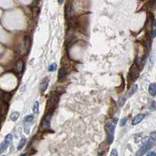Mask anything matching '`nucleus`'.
I'll list each match as a JSON object with an SVG mask.
<instances>
[{"instance_id": "nucleus-6", "label": "nucleus", "mask_w": 156, "mask_h": 156, "mask_svg": "<svg viewBox=\"0 0 156 156\" xmlns=\"http://www.w3.org/2000/svg\"><path fill=\"white\" fill-rule=\"evenodd\" d=\"M140 71L139 69L137 67V66L136 64H134L131 68L130 70V77L132 78V80H136L138 77H139Z\"/></svg>"}, {"instance_id": "nucleus-27", "label": "nucleus", "mask_w": 156, "mask_h": 156, "mask_svg": "<svg viewBox=\"0 0 156 156\" xmlns=\"http://www.w3.org/2000/svg\"><path fill=\"white\" fill-rule=\"evenodd\" d=\"M20 156H26V155H25V154H23V155H21Z\"/></svg>"}, {"instance_id": "nucleus-28", "label": "nucleus", "mask_w": 156, "mask_h": 156, "mask_svg": "<svg viewBox=\"0 0 156 156\" xmlns=\"http://www.w3.org/2000/svg\"><path fill=\"white\" fill-rule=\"evenodd\" d=\"M2 156H5V155H2Z\"/></svg>"}, {"instance_id": "nucleus-19", "label": "nucleus", "mask_w": 156, "mask_h": 156, "mask_svg": "<svg viewBox=\"0 0 156 156\" xmlns=\"http://www.w3.org/2000/svg\"><path fill=\"white\" fill-rule=\"evenodd\" d=\"M137 88H138L137 84H134V85L133 86L132 88H131V89H130V91H129V96H132V95L136 92V91L137 90Z\"/></svg>"}, {"instance_id": "nucleus-1", "label": "nucleus", "mask_w": 156, "mask_h": 156, "mask_svg": "<svg viewBox=\"0 0 156 156\" xmlns=\"http://www.w3.org/2000/svg\"><path fill=\"white\" fill-rule=\"evenodd\" d=\"M154 144H155V138L154 137H150L148 141L137 151V152L136 153V156L144 155V154H146L153 147Z\"/></svg>"}, {"instance_id": "nucleus-20", "label": "nucleus", "mask_w": 156, "mask_h": 156, "mask_svg": "<svg viewBox=\"0 0 156 156\" xmlns=\"http://www.w3.org/2000/svg\"><path fill=\"white\" fill-rule=\"evenodd\" d=\"M56 68H57V64L54 63H52L49 66V67H48V71H49V72H54V71L56 70Z\"/></svg>"}, {"instance_id": "nucleus-12", "label": "nucleus", "mask_w": 156, "mask_h": 156, "mask_svg": "<svg viewBox=\"0 0 156 156\" xmlns=\"http://www.w3.org/2000/svg\"><path fill=\"white\" fill-rule=\"evenodd\" d=\"M148 91H149V94H150L151 96H153V97L155 96V95H156V84H155L152 83L149 85Z\"/></svg>"}, {"instance_id": "nucleus-9", "label": "nucleus", "mask_w": 156, "mask_h": 156, "mask_svg": "<svg viewBox=\"0 0 156 156\" xmlns=\"http://www.w3.org/2000/svg\"><path fill=\"white\" fill-rule=\"evenodd\" d=\"M48 86V78L45 77L43 79L41 82L40 84V86H39V88L41 92H44L47 89Z\"/></svg>"}, {"instance_id": "nucleus-26", "label": "nucleus", "mask_w": 156, "mask_h": 156, "mask_svg": "<svg viewBox=\"0 0 156 156\" xmlns=\"http://www.w3.org/2000/svg\"><path fill=\"white\" fill-rule=\"evenodd\" d=\"M147 156H156V154L154 151H150V152L148 153Z\"/></svg>"}, {"instance_id": "nucleus-14", "label": "nucleus", "mask_w": 156, "mask_h": 156, "mask_svg": "<svg viewBox=\"0 0 156 156\" xmlns=\"http://www.w3.org/2000/svg\"><path fill=\"white\" fill-rule=\"evenodd\" d=\"M16 69H17V72H22L23 71V69H24V61L20 59L19 61H17V65H16Z\"/></svg>"}, {"instance_id": "nucleus-15", "label": "nucleus", "mask_w": 156, "mask_h": 156, "mask_svg": "<svg viewBox=\"0 0 156 156\" xmlns=\"http://www.w3.org/2000/svg\"><path fill=\"white\" fill-rule=\"evenodd\" d=\"M1 95H2V98L3 99L4 102H9V101L10 100V98H11V95H10V93L4 92V91H3Z\"/></svg>"}, {"instance_id": "nucleus-23", "label": "nucleus", "mask_w": 156, "mask_h": 156, "mask_svg": "<svg viewBox=\"0 0 156 156\" xmlns=\"http://www.w3.org/2000/svg\"><path fill=\"white\" fill-rule=\"evenodd\" d=\"M126 123H127V119L126 118H123L122 119L120 120V123H119V125H120V126H124L126 124Z\"/></svg>"}, {"instance_id": "nucleus-17", "label": "nucleus", "mask_w": 156, "mask_h": 156, "mask_svg": "<svg viewBox=\"0 0 156 156\" xmlns=\"http://www.w3.org/2000/svg\"><path fill=\"white\" fill-rule=\"evenodd\" d=\"M26 138H22V139L20 140L19 145L17 147V150H18V151H19V150H21V149L24 148V146L25 145V144H26Z\"/></svg>"}, {"instance_id": "nucleus-2", "label": "nucleus", "mask_w": 156, "mask_h": 156, "mask_svg": "<svg viewBox=\"0 0 156 156\" xmlns=\"http://www.w3.org/2000/svg\"><path fill=\"white\" fill-rule=\"evenodd\" d=\"M115 129H116V125H115V123L113 122L109 121L106 123V125H105V130H106L107 133L106 141L109 144H111L112 142L113 141Z\"/></svg>"}, {"instance_id": "nucleus-21", "label": "nucleus", "mask_w": 156, "mask_h": 156, "mask_svg": "<svg viewBox=\"0 0 156 156\" xmlns=\"http://www.w3.org/2000/svg\"><path fill=\"white\" fill-rule=\"evenodd\" d=\"M34 119V116H31V115H29V116H27L24 119V122H26V123H31L32 122Z\"/></svg>"}, {"instance_id": "nucleus-24", "label": "nucleus", "mask_w": 156, "mask_h": 156, "mask_svg": "<svg viewBox=\"0 0 156 156\" xmlns=\"http://www.w3.org/2000/svg\"><path fill=\"white\" fill-rule=\"evenodd\" d=\"M110 156H118V153H117L116 149L113 148L112 150L111 154H110Z\"/></svg>"}, {"instance_id": "nucleus-18", "label": "nucleus", "mask_w": 156, "mask_h": 156, "mask_svg": "<svg viewBox=\"0 0 156 156\" xmlns=\"http://www.w3.org/2000/svg\"><path fill=\"white\" fill-rule=\"evenodd\" d=\"M38 111H39V102L38 101H36L34 104L33 112L34 113H38Z\"/></svg>"}, {"instance_id": "nucleus-22", "label": "nucleus", "mask_w": 156, "mask_h": 156, "mask_svg": "<svg viewBox=\"0 0 156 156\" xmlns=\"http://www.w3.org/2000/svg\"><path fill=\"white\" fill-rule=\"evenodd\" d=\"M126 102V98L125 97H121L119 99V105L120 107H122L123 105L125 104Z\"/></svg>"}, {"instance_id": "nucleus-3", "label": "nucleus", "mask_w": 156, "mask_h": 156, "mask_svg": "<svg viewBox=\"0 0 156 156\" xmlns=\"http://www.w3.org/2000/svg\"><path fill=\"white\" fill-rule=\"evenodd\" d=\"M58 102H59V97H58V95L56 94H55V93H52L47 102L48 109H52L56 108L57 104H58Z\"/></svg>"}, {"instance_id": "nucleus-16", "label": "nucleus", "mask_w": 156, "mask_h": 156, "mask_svg": "<svg viewBox=\"0 0 156 156\" xmlns=\"http://www.w3.org/2000/svg\"><path fill=\"white\" fill-rule=\"evenodd\" d=\"M19 116H20V113L18 112H13L10 115V119L12 121H13V122H15V121H17V119H18Z\"/></svg>"}, {"instance_id": "nucleus-5", "label": "nucleus", "mask_w": 156, "mask_h": 156, "mask_svg": "<svg viewBox=\"0 0 156 156\" xmlns=\"http://www.w3.org/2000/svg\"><path fill=\"white\" fill-rule=\"evenodd\" d=\"M12 140H13V136L10 134H7L6 136L5 140L0 144V153H2L3 151H4L7 148L10 143L12 141Z\"/></svg>"}, {"instance_id": "nucleus-25", "label": "nucleus", "mask_w": 156, "mask_h": 156, "mask_svg": "<svg viewBox=\"0 0 156 156\" xmlns=\"http://www.w3.org/2000/svg\"><path fill=\"white\" fill-rule=\"evenodd\" d=\"M155 102H152V103H151V106L150 107V109H151V110H152V111H153V110H155Z\"/></svg>"}, {"instance_id": "nucleus-11", "label": "nucleus", "mask_w": 156, "mask_h": 156, "mask_svg": "<svg viewBox=\"0 0 156 156\" xmlns=\"http://www.w3.org/2000/svg\"><path fill=\"white\" fill-rule=\"evenodd\" d=\"M67 75V70H66V69L63 66L59 71V81H62V80H63L64 78L66 77V76Z\"/></svg>"}, {"instance_id": "nucleus-13", "label": "nucleus", "mask_w": 156, "mask_h": 156, "mask_svg": "<svg viewBox=\"0 0 156 156\" xmlns=\"http://www.w3.org/2000/svg\"><path fill=\"white\" fill-rule=\"evenodd\" d=\"M24 45H25V51L28 52L30 48H31V38L30 37H26L24 39Z\"/></svg>"}, {"instance_id": "nucleus-7", "label": "nucleus", "mask_w": 156, "mask_h": 156, "mask_svg": "<svg viewBox=\"0 0 156 156\" xmlns=\"http://www.w3.org/2000/svg\"><path fill=\"white\" fill-rule=\"evenodd\" d=\"M66 17L68 18V20L71 19L72 17H75V13H74V10H73V6H72V4L70 3H68L66 4Z\"/></svg>"}, {"instance_id": "nucleus-8", "label": "nucleus", "mask_w": 156, "mask_h": 156, "mask_svg": "<svg viewBox=\"0 0 156 156\" xmlns=\"http://www.w3.org/2000/svg\"><path fill=\"white\" fill-rule=\"evenodd\" d=\"M144 114H142V113H140V114H137V116H135L134 118L132 120V125L133 126H135V125H137L138 123H140L141 122L143 119H144Z\"/></svg>"}, {"instance_id": "nucleus-10", "label": "nucleus", "mask_w": 156, "mask_h": 156, "mask_svg": "<svg viewBox=\"0 0 156 156\" xmlns=\"http://www.w3.org/2000/svg\"><path fill=\"white\" fill-rule=\"evenodd\" d=\"M8 110V104L3 102L0 105V117H4Z\"/></svg>"}, {"instance_id": "nucleus-4", "label": "nucleus", "mask_w": 156, "mask_h": 156, "mask_svg": "<svg viewBox=\"0 0 156 156\" xmlns=\"http://www.w3.org/2000/svg\"><path fill=\"white\" fill-rule=\"evenodd\" d=\"M52 112L53 110H52L51 112H49L48 113H47L45 116V117L43 118L42 121H41V127L44 129V130H48L50 126V120H51V117L52 116Z\"/></svg>"}]
</instances>
